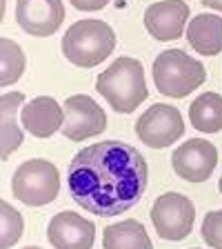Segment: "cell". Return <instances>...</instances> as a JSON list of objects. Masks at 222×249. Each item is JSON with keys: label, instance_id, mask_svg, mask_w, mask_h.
Segmentation results:
<instances>
[{"label": "cell", "instance_id": "obj_1", "mask_svg": "<svg viewBox=\"0 0 222 249\" xmlns=\"http://www.w3.org/2000/svg\"><path fill=\"white\" fill-rule=\"evenodd\" d=\"M67 182L80 207L109 218L140 202L149 182V167L136 147L102 140L78 151L69 165Z\"/></svg>", "mask_w": 222, "mask_h": 249}, {"label": "cell", "instance_id": "obj_2", "mask_svg": "<svg viewBox=\"0 0 222 249\" xmlns=\"http://www.w3.org/2000/svg\"><path fill=\"white\" fill-rule=\"evenodd\" d=\"M98 93L118 114H131L147 100V80L142 62L129 56L116 58L96 80Z\"/></svg>", "mask_w": 222, "mask_h": 249}, {"label": "cell", "instance_id": "obj_3", "mask_svg": "<svg viewBox=\"0 0 222 249\" xmlns=\"http://www.w3.org/2000/svg\"><path fill=\"white\" fill-rule=\"evenodd\" d=\"M116 49L114 29L102 20H85L73 22L62 36V53L71 65L83 69H91L104 62Z\"/></svg>", "mask_w": 222, "mask_h": 249}, {"label": "cell", "instance_id": "obj_4", "mask_svg": "<svg viewBox=\"0 0 222 249\" xmlns=\"http://www.w3.org/2000/svg\"><path fill=\"white\" fill-rule=\"evenodd\" d=\"M205 80H207L205 65L182 49H167L154 60V83L162 96L185 98Z\"/></svg>", "mask_w": 222, "mask_h": 249}, {"label": "cell", "instance_id": "obj_5", "mask_svg": "<svg viewBox=\"0 0 222 249\" xmlns=\"http://www.w3.org/2000/svg\"><path fill=\"white\" fill-rule=\"evenodd\" d=\"M11 192L18 200L29 207H42L58 198L60 192V174L58 167L42 158L25 160L14 171L11 178Z\"/></svg>", "mask_w": 222, "mask_h": 249}, {"label": "cell", "instance_id": "obj_6", "mask_svg": "<svg viewBox=\"0 0 222 249\" xmlns=\"http://www.w3.org/2000/svg\"><path fill=\"white\" fill-rule=\"evenodd\" d=\"M196 207L187 196L178 192H169L160 196L151 207V223L158 236L165 240H182L193 229Z\"/></svg>", "mask_w": 222, "mask_h": 249}, {"label": "cell", "instance_id": "obj_7", "mask_svg": "<svg viewBox=\"0 0 222 249\" xmlns=\"http://www.w3.org/2000/svg\"><path fill=\"white\" fill-rule=\"evenodd\" d=\"M136 134L151 149H165V147L173 145L176 140L182 138L185 120H182V114L178 111V107L158 103L138 118Z\"/></svg>", "mask_w": 222, "mask_h": 249}, {"label": "cell", "instance_id": "obj_8", "mask_svg": "<svg viewBox=\"0 0 222 249\" xmlns=\"http://www.w3.org/2000/svg\"><path fill=\"white\" fill-rule=\"evenodd\" d=\"M65 124H62V136L76 142L98 136L107 127V114L91 96L87 93H76L65 100Z\"/></svg>", "mask_w": 222, "mask_h": 249}, {"label": "cell", "instance_id": "obj_9", "mask_svg": "<svg viewBox=\"0 0 222 249\" xmlns=\"http://www.w3.org/2000/svg\"><path fill=\"white\" fill-rule=\"evenodd\" d=\"M171 165H173V171L185 180L205 182L218 165V149L209 140L191 138L173 151Z\"/></svg>", "mask_w": 222, "mask_h": 249}, {"label": "cell", "instance_id": "obj_10", "mask_svg": "<svg viewBox=\"0 0 222 249\" xmlns=\"http://www.w3.org/2000/svg\"><path fill=\"white\" fill-rule=\"evenodd\" d=\"M62 20H65L62 0H18L16 2V22L29 36H51L62 25Z\"/></svg>", "mask_w": 222, "mask_h": 249}, {"label": "cell", "instance_id": "obj_11", "mask_svg": "<svg viewBox=\"0 0 222 249\" xmlns=\"http://www.w3.org/2000/svg\"><path fill=\"white\" fill-rule=\"evenodd\" d=\"M47 236L56 249H91L96 243V227L76 212H60L49 220Z\"/></svg>", "mask_w": 222, "mask_h": 249}, {"label": "cell", "instance_id": "obj_12", "mask_svg": "<svg viewBox=\"0 0 222 249\" xmlns=\"http://www.w3.org/2000/svg\"><path fill=\"white\" fill-rule=\"evenodd\" d=\"M189 20V5L185 0H162L154 2L145 11V27L155 40H176Z\"/></svg>", "mask_w": 222, "mask_h": 249}, {"label": "cell", "instance_id": "obj_13", "mask_svg": "<svg viewBox=\"0 0 222 249\" xmlns=\"http://www.w3.org/2000/svg\"><path fill=\"white\" fill-rule=\"evenodd\" d=\"M22 129L36 138H49L65 124V107L56 103L51 96H38L20 109Z\"/></svg>", "mask_w": 222, "mask_h": 249}, {"label": "cell", "instance_id": "obj_14", "mask_svg": "<svg viewBox=\"0 0 222 249\" xmlns=\"http://www.w3.org/2000/svg\"><path fill=\"white\" fill-rule=\"evenodd\" d=\"M25 105V93L9 91L0 98V158L7 160L18 147L22 145V129L16 123L18 109Z\"/></svg>", "mask_w": 222, "mask_h": 249}, {"label": "cell", "instance_id": "obj_15", "mask_svg": "<svg viewBox=\"0 0 222 249\" xmlns=\"http://www.w3.org/2000/svg\"><path fill=\"white\" fill-rule=\"evenodd\" d=\"M187 40L202 56L222 52V18L216 14H198L187 25Z\"/></svg>", "mask_w": 222, "mask_h": 249}, {"label": "cell", "instance_id": "obj_16", "mask_svg": "<svg viewBox=\"0 0 222 249\" xmlns=\"http://www.w3.org/2000/svg\"><path fill=\"white\" fill-rule=\"evenodd\" d=\"M104 249H154L145 225L129 218L122 223L109 225L102 236Z\"/></svg>", "mask_w": 222, "mask_h": 249}, {"label": "cell", "instance_id": "obj_17", "mask_svg": "<svg viewBox=\"0 0 222 249\" xmlns=\"http://www.w3.org/2000/svg\"><path fill=\"white\" fill-rule=\"evenodd\" d=\"M189 120L202 134H216L222 129V96L216 91L200 93L189 107Z\"/></svg>", "mask_w": 222, "mask_h": 249}, {"label": "cell", "instance_id": "obj_18", "mask_svg": "<svg viewBox=\"0 0 222 249\" xmlns=\"http://www.w3.org/2000/svg\"><path fill=\"white\" fill-rule=\"evenodd\" d=\"M25 52L11 38H2L0 40V87H11L25 73Z\"/></svg>", "mask_w": 222, "mask_h": 249}, {"label": "cell", "instance_id": "obj_19", "mask_svg": "<svg viewBox=\"0 0 222 249\" xmlns=\"http://www.w3.org/2000/svg\"><path fill=\"white\" fill-rule=\"evenodd\" d=\"M25 231V220L9 202H0V249H11Z\"/></svg>", "mask_w": 222, "mask_h": 249}, {"label": "cell", "instance_id": "obj_20", "mask_svg": "<svg viewBox=\"0 0 222 249\" xmlns=\"http://www.w3.org/2000/svg\"><path fill=\"white\" fill-rule=\"evenodd\" d=\"M202 238L209 247L222 249V209L209 212L202 220Z\"/></svg>", "mask_w": 222, "mask_h": 249}, {"label": "cell", "instance_id": "obj_21", "mask_svg": "<svg viewBox=\"0 0 222 249\" xmlns=\"http://www.w3.org/2000/svg\"><path fill=\"white\" fill-rule=\"evenodd\" d=\"M78 11H98L102 7H107L111 0H69Z\"/></svg>", "mask_w": 222, "mask_h": 249}, {"label": "cell", "instance_id": "obj_22", "mask_svg": "<svg viewBox=\"0 0 222 249\" xmlns=\"http://www.w3.org/2000/svg\"><path fill=\"white\" fill-rule=\"evenodd\" d=\"M200 2L211 7V9H216V11H222V0H200Z\"/></svg>", "mask_w": 222, "mask_h": 249}, {"label": "cell", "instance_id": "obj_23", "mask_svg": "<svg viewBox=\"0 0 222 249\" xmlns=\"http://www.w3.org/2000/svg\"><path fill=\"white\" fill-rule=\"evenodd\" d=\"M220 194H222V178H220Z\"/></svg>", "mask_w": 222, "mask_h": 249}, {"label": "cell", "instance_id": "obj_24", "mask_svg": "<svg viewBox=\"0 0 222 249\" xmlns=\"http://www.w3.org/2000/svg\"><path fill=\"white\" fill-rule=\"evenodd\" d=\"M25 249H40V247H25Z\"/></svg>", "mask_w": 222, "mask_h": 249}]
</instances>
